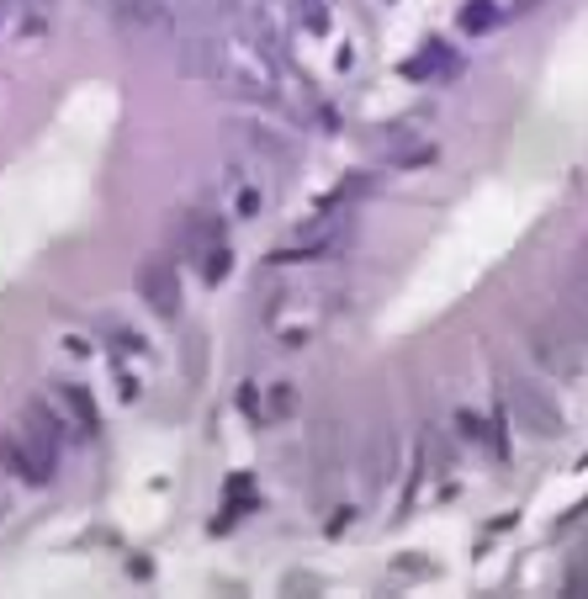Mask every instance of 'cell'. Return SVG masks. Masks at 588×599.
Here are the masks:
<instances>
[{
	"mask_svg": "<svg viewBox=\"0 0 588 599\" xmlns=\"http://www.w3.org/2000/svg\"><path fill=\"white\" fill-rule=\"evenodd\" d=\"M509 409H514L520 424L535 430V435H562V409H557L535 382H525V377H514V382H509Z\"/></svg>",
	"mask_w": 588,
	"mask_h": 599,
	"instance_id": "cell-1",
	"label": "cell"
},
{
	"mask_svg": "<svg viewBox=\"0 0 588 599\" xmlns=\"http://www.w3.org/2000/svg\"><path fill=\"white\" fill-rule=\"evenodd\" d=\"M22 440L32 446V456L38 462H48V467H59V440H64V424L54 420V409L43 404V398H32L27 409H22Z\"/></svg>",
	"mask_w": 588,
	"mask_h": 599,
	"instance_id": "cell-2",
	"label": "cell"
},
{
	"mask_svg": "<svg viewBox=\"0 0 588 599\" xmlns=\"http://www.w3.org/2000/svg\"><path fill=\"white\" fill-rule=\"evenodd\" d=\"M138 292H143V302H149L160 318H176L180 313V282H176V265H170V260H149V265L138 271Z\"/></svg>",
	"mask_w": 588,
	"mask_h": 599,
	"instance_id": "cell-3",
	"label": "cell"
},
{
	"mask_svg": "<svg viewBox=\"0 0 588 599\" xmlns=\"http://www.w3.org/2000/svg\"><path fill=\"white\" fill-rule=\"evenodd\" d=\"M180 69L196 74V80H229V59H223V43L218 38H191L180 48Z\"/></svg>",
	"mask_w": 588,
	"mask_h": 599,
	"instance_id": "cell-4",
	"label": "cell"
},
{
	"mask_svg": "<svg viewBox=\"0 0 588 599\" xmlns=\"http://www.w3.org/2000/svg\"><path fill=\"white\" fill-rule=\"evenodd\" d=\"M0 467H5L11 478H27V482H48L54 478V467L32 456V446L22 440V430H16V435H0Z\"/></svg>",
	"mask_w": 588,
	"mask_h": 599,
	"instance_id": "cell-5",
	"label": "cell"
},
{
	"mask_svg": "<svg viewBox=\"0 0 588 599\" xmlns=\"http://www.w3.org/2000/svg\"><path fill=\"white\" fill-rule=\"evenodd\" d=\"M64 404L74 409V420H80V430H85V435H96L101 414H96V404H91V393H85L80 382H64Z\"/></svg>",
	"mask_w": 588,
	"mask_h": 599,
	"instance_id": "cell-6",
	"label": "cell"
},
{
	"mask_svg": "<svg viewBox=\"0 0 588 599\" xmlns=\"http://www.w3.org/2000/svg\"><path fill=\"white\" fill-rule=\"evenodd\" d=\"M117 11L127 22H143V27H165V22H170V11H165L160 0H117Z\"/></svg>",
	"mask_w": 588,
	"mask_h": 599,
	"instance_id": "cell-7",
	"label": "cell"
},
{
	"mask_svg": "<svg viewBox=\"0 0 588 599\" xmlns=\"http://www.w3.org/2000/svg\"><path fill=\"white\" fill-rule=\"evenodd\" d=\"M202 271H207V282H223V271H229V249H223V239L207 249V265H202Z\"/></svg>",
	"mask_w": 588,
	"mask_h": 599,
	"instance_id": "cell-8",
	"label": "cell"
},
{
	"mask_svg": "<svg viewBox=\"0 0 588 599\" xmlns=\"http://www.w3.org/2000/svg\"><path fill=\"white\" fill-rule=\"evenodd\" d=\"M488 22H493V11H488V5H467V11H462V27H467V32H482Z\"/></svg>",
	"mask_w": 588,
	"mask_h": 599,
	"instance_id": "cell-9",
	"label": "cell"
},
{
	"mask_svg": "<svg viewBox=\"0 0 588 599\" xmlns=\"http://www.w3.org/2000/svg\"><path fill=\"white\" fill-rule=\"evenodd\" d=\"M292 387H276V393H271V409H276V414H292Z\"/></svg>",
	"mask_w": 588,
	"mask_h": 599,
	"instance_id": "cell-10",
	"label": "cell"
}]
</instances>
